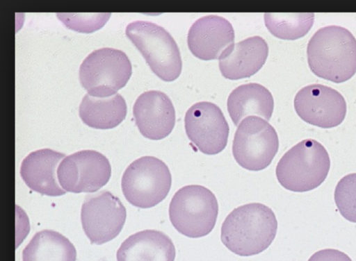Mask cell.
Listing matches in <instances>:
<instances>
[{"mask_svg":"<svg viewBox=\"0 0 356 261\" xmlns=\"http://www.w3.org/2000/svg\"><path fill=\"white\" fill-rule=\"evenodd\" d=\"M277 230V221L273 211L264 204L250 203L234 208L225 217L220 239L234 254L252 256L269 247Z\"/></svg>","mask_w":356,"mask_h":261,"instance_id":"cell-1","label":"cell"},{"mask_svg":"<svg viewBox=\"0 0 356 261\" xmlns=\"http://www.w3.org/2000/svg\"><path fill=\"white\" fill-rule=\"evenodd\" d=\"M311 71L332 82H345L356 73V39L347 28L330 25L319 28L307 48Z\"/></svg>","mask_w":356,"mask_h":261,"instance_id":"cell-2","label":"cell"},{"mask_svg":"<svg viewBox=\"0 0 356 261\" xmlns=\"http://www.w3.org/2000/svg\"><path fill=\"white\" fill-rule=\"evenodd\" d=\"M330 168V159L325 147L316 140L307 139L283 155L276 166L275 174L285 189L305 192L320 186Z\"/></svg>","mask_w":356,"mask_h":261,"instance_id":"cell-3","label":"cell"},{"mask_svg":"<svg viewBox=\"0 0 356 261\" xmlns=\"http://www.w3.org/2000/svg\"><path fill=\"white\" fill-rule=\"evenodd\" d=\"M218 203L215 194L199 185L181 187L169 205V219L173 227L190 238L209 234L216 223Z\"/></svg>","mask_w":356,"mask_h":261,"instance_id":"cell-4","label":"cell"},{"mask_svg":"<svg viewBox=\"0 0 356 261\" xmlns=\"http://www.w3.org/2000/svg\"><path fill=\"white\" fill-rule=\"evenodd\" d=\"M125 33L159 78L168 82L179 76L182 68L179 49L164 28L151 22L137 20L127 26Z\"/></svg>","mask_w":356,"mask_h":261,"instance_id":"cell-5","label":"cell"},{"mask_svg":"<svg viewBox=\"0 0 356 261\" xmlns=\"http://www.w3.org/2000/svg\"><path fill=\"white\" fill-rule=\"evenodd\" d=\"M121 185L129 203L140 208H149L165 199L171 188L172 176L163 161L154 156H143L128 166Z\"/></svg>","mask_w":356,"mask_h":261,"instance_id":"cell-6","label":"cell"},{"mask_svg":"<svg viewBox=\"0 0 356 261\" xmlns=\"http://www.w3.org/2000/svg\"><path fill=\"white\" fill-rule=\"evenodd\" d=\"M131 62L121 50L104 47L91 52L79 67V80L88 94L98 97L117 94L129 80Z\"/></svg>","mask_w":356,"mask_h":261,"instance_id":"cell-7","label":"cell"},{"mask_svg":"<svg viewBox=\"0 0 356 261\" xmlns=\"http://www.w3.org/2000/svg\"><path fill=\"white\" fill-rule=\"evenodd\" d=\"M278 148L279 139L273 126L264 119L248 116L235 132L232 154L241 167L258 171L270 165Z\"/></svg>","mask_w":356,"mask_h":261,"instance_id":"cell-8","label":"cell"},{"mask_svg":"<svg viewBox=\"0 0 356 261\" xmlns=\"http://www.w3.org/2000/svg\"><path fill=\"white\" fill-rule=\"evenodd\" d=\"M111 176L108 160L101 153L83 150L66 156L57 169L58 182L69 192H95L104 186Z\"/></svg>","mask_w":356,"mask_h":261,"instance_id":"cell-9","label":"cell"},{"mask_svg":"<svg viewBox=\"0 0 356 261\" xmlns=\"http://www.w3.org/2000/svg\"><path fill=\"white\" fill-rule=\"evenodd\" d=\"M126 217L120 200L108 191L88 195L81 207L82 227L91 244L99 245L116 237Z\"/></svg>","mask_w":356,"mask_h":261,"instance_id":"cell-10","label":"cell"},{"mask_svg":"<svg viewBox=\"0 0 356 261\" xmlns=\"http://www.w3.org/2000/svg\"><path fill=\"white\" fill-rule=\"evenodd\" d=\"M186 135L203 153L216 155L227 144L229 128L220 108L208 101L193 104L186 112Z\"/></svg>","mask_w":356,"mask_h":261,"instance_id":"cell-11","label":"cell"},{"mask_svg":"<svg viewBox=\"0 0 356 261\" xmlns=\"http://www.w3.org/2000/svg\"><path fill=\"white\" fill-rule=\"evenodd\" d=\"M294 108L303 121L323 128L339 126L346 114V103L341 94L321 84L300 89L294 98Z\"/></svg>","mask_w":356,"mask_h":261,"instance_id":"cell-12","label":"cell"},{"mask_svg":"<svg viewBox=\"0 0 356 261\" xmlns=\"http://www.w3.org/2000/svg\"><path fill=\"white\" fill-rule=\"evenodd\" d=\"M133 115L140 133L152 140L169 135L175 124V110L171 100L158 90L139 95L133 107Z\"/></svg>","mask_w":356,"mask_h":261,"instance_id":"cell-13","label":"cell"},{"mask_svg":"<svg viewBox=\"0 0 356 261\" xmlns=\"http://www.w3.org/2000/svg\"><path fill=\"white\" fill-rule=\"evenodd\" d=\"M234 42V31L231 23L214 15L197 19L189 28L187 36L191 53L204 60L219 59Z\"/></svg>","mask_w":356,"mask_h":261,"instance_id":"cell-14","label":"cell"},{"mask_svg":"<svg viewBox=\"0 0 356 261\" xmlns=\"http://www.w3.org/2000/svg\"><path fill=\"white\" fill-rule=\"evenodd\" d=\"M268 46L260 36L249 37L231 45L219 58L222 75L230 80L250 77L264 65Z\"/></svg>","mask_w":356,"mask_h":261,"instance_id":"cell-15","label":"cell"},{"mask_svg":"<svg viewBox=\"0 0 356 261\" xmlns=\"http://www.w3.org/2000/svg\"><path fill=\"white\" fill-rule=\"evenodd\" d=\"M65 154L50 149L30 153L22 161L20 175L26 185L42 195L58 196L65 194L57 181L56 167Z\"/></svg>","mask_w":356,"mask_h":261,"instance_id":"cell-16","label":"cell"},{"mask_svg":"<svg viewBox=\"0 0 356 261\" xmlns=\"http://www.w3.org/2000/svg\"><path fill=\"white\" fill-rule=\"evenodd\" d=\"M175 246L164 233L147 229L127 238L117 251V261H175Z\"/></svg>","mask_w":356,"mask_h":261,"instance_id":"cell-17","label":"cell"},{"mask_svg":"<svg viewBox=\"0 0 356 261\" xmlns=\"http://www.w3.org/2000/svg\"><path fill=\"white\" fill-rule=\"evenodd\" d=\"M227 105L229 115L236 126L248 115H258L268 121L273 112L274 100L266 87L251 83L233 90Z\"/></svg>","mask_w":356,"mask_h":261,"instance_id":"cell-18","label":"cell"},{"mask_svg":"<svg viewBox=\"0 0 356 261\" xmlns=\"http://www.w3.org/2000/svg\"><path fill=\"white\" fill-rule=\"evenodd\" d=\"M127 104L118 93L104 97L88 93L83 97L79 115L87 126L97 129H110L118 126L127 115Z\"/></svg>","mask_w":356,"mask_h":261,"instance_id":"cell-19","label":"cell"},{"mask_svg":"<svg viewBox=\"0 0 356 261\" xmlns=\"http://www.w3.org/2000/svg\"><path fill=\"white\" fill-rule=\"evenodd\" d=\"M76 251L64 235L53 230L35 234L22 251V261H76Z\"/></svg>","mask_w":356,"mask_h":261,"instance_id":"cell-20","label":"cell"},{"mask_svg":"<svg viewBox=\"0 0 356 261\" xmlns=\"http://www.w3.org/2000/svg\"><path fill=\"white\" fill-rule=\"evenodd\" d=\"M265 25L274 36L294 40L305 36L313 26L314 13L264 14Z\"/></svg>","mask_w":356,"mask_h":261,"instance_id":"cell-21","label":"cell"},{"mask_svg":"<svg viewBox=\"0 0 356 261\" xmlns=\"http://www.w3.org/2000/svg\"><path fill=\"white\" fill-rule=\"evenodd\" d=\"M334 198L339 213L346 220L356 223V173L346 175L337 183Z\"/></svg>","mask_w":356,"mask_h":261,"instance_id":"cell-22","label":"cell"},{"mask_svg":"<svg viewBox=\"0 0 356 261\" xmlns=\"http://www.w3.org/2000/svg\"><path fill=\"white\" fill-rule=\"evenodd\" d=\"M58 19L69 29L90 33L100 29L108 20L111 13H56Z\"/></svg>","mask_w":356,"mask_h":261,"instance_id":"cell-23","label":"cell"},{"mask_svg":"<svg viewBox=\"0 0 356 261\" xmlns=\"http://www.w3.org/2000/svg\"><path fill=\"white\" fill-rule=\"evenodd\" d=\"M307 261H353L345 253L334 249H325L314 253Z\"/></svg>","mask_w":356,"mask_h":261,"instance_id":"cell-24","label":"cell"}]
</instances>
